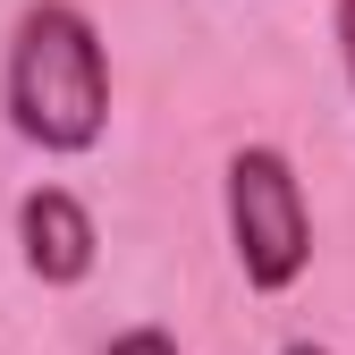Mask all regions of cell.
<instances>
[{
	"mask_svg": "<svg viewBox=\"0 0 355 355\" xmlns=\"http://www.w3.org/2000/svg\"><path fill=\"white\" fill-rule=\"evenodd\" d=\"M9 127L42 153H94L110 127V51L76 0H34L9 34Z\"/></svg>",
	"mask_w": 355,
	"mask_h": 355,
	"instance_id": "cell-1",
	"label": "cell"
},
{
	"mask_svg": "<svg viewBox=\"0 0 355 355\" xmlns=\"http://www.w3.org/2000/svg\"><path fill=\"white\" fill-rule=\"evenodd\" d=\"M229 245L245 288L279 296L313 262V211H304V178L279 144H237L229 153Z\"/></svg>",
	"mask_w": 355,
	"mask_h": 355,
	"instance_id": "cell-2",
	"label": "cell"
},
{
	"mask_svg": "<svg viewBox=\"0 0 355 355\" xmlns=\"http://www.w3.org/2000/svg\"><path fill=\"white\" fill-rule=\"evenodd\" d=\"M338 60H347V85H355V0H338Z\"/></svg>",
	"mask_w": 355,
	"mask_h": 355,
	"instance_id": "cell-5",
	"label": "cell"
},
{
	"mask_svg": "<svg viewBox=\"0 0 355 355\" xmlns=\"http://www.w3.org/2000/svg\"><path fill=\"white\" fill-rule=\"evenodd\" d=\"M279 355H330V347H322V338H296V347H279Z\"/></svg>",
	"mask_w": 355,
	"mask_h": 355,
	"instance_id": "cell-6",
	"label": "cell"
},
{
	"mask_svg": "<svg viewBox=\"0 0 355 355\" xmlns=\"http://www.w3.org/2000/svg\"><path fill=\"white\" fill-rule=\"evenodd\" d=\"M110 355H178V338L144 322V330H119V338H110Z\"/></svg>",
	"mask_w": 355,
	"mask_h": 355,
	"instance_id": "cell-4",
	"label": "cell"
},
{
	"mask_svg": "<svg viewBox=\"0 0 355 355\" xmlns=\"http://www.w3.org/2000/svg\"><path fill=\"white\" fill-rule=\"evenodd\" d=\"M17 245H26V271L42 288H76L85 271H94V254H102L94 211H85L68 187H34L17 203Z\"/></svg>",
	"mask_w": 355,
	"mask_h": 355,
	"instance_id": "cell-3",
	"label": "cell"
}]
</instances>
